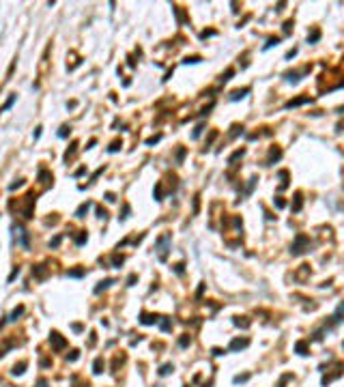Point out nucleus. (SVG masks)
<instances>
[{
	"label": "nucleus",
	"instance_id": "obj_1",
	"mask_svg": "<svg viewBox=\"0 0 344 387\" xmlns=\"http://www.w3.org/2000/svg\"><path fill=\"white\" fill-rule=\"evenodd\" d=\"M49 344H52L56 350H60V348H65V344H67V342H65V338H62L60 333L52 331V333H49Z\"/></svg>",
	"mask_w": 344,
	"mask_h": 387
},
{
	"label": "nucleus",
	"instance_id": "obj_2",
	"mask_svg": "<svg viewBox=\"0 0 344 387\" xmlns=\"http://www.w3.org/2000/svg\"><path fill=\"white\" fill-rule=\"evenodd\" d=\"M305 243H307V237H305V234H299V237H297V241H295V245H293V250H290V252H293V254H301V252H303V250H301V247H303V245H305Z\"/></svg>",
	"mask_w": 344,
	"mask_h": 387
},
{
	"label": "nucleus",
	"instance_id": "obj_3",
	"mask_svg": "<svg viewBox=\"0 0 344 387\" xmlns=\"http://www.w3.org/2000/svg\"><path fill=\"white\" fill-rule=\"evenodd\" d=\"M140 323L142 325H155V323H159V316H155V314H142Z\"/></svg>",
	"mask_w": 344,
	"mask_h": 387
},
{
	"label": "nucleus",
	"instance_id": "obj_4",
	"mask_svg": "<svg viewBox=\"0 0 344 387\" xmlns=\"http://www.w3.org/2000/svg\"><path fill=\"white\" fill-rule=\"evenodd\" d=\"M15 232H17L15 237L19 239V245H22V247H28V237H26V230H22V228H15Z\"/></svg>",
	"mask_w": 344,
	"mask_h": 387
},
{
	"label": "nucleus",
	"instance_id": "obj_5",
	"mask_svg": "<svg viewBox=\"0 0 344 387\" xmlns=\"http://www.w3.org/2000/svg\"><path fill=\"white\" fill-rule=\"evenodd\" d=\"M250 344V340H232L230 342V350H241V348H245Z\"/></svg>",
	"mask_w": 344,
	"mask_h": 387
},
{
	"label": "nucleus",
	"instance_id": "obj_6",
	"mask_svg": "<svg viewBox=\"0 0 344 387\" xmlns=\"http://www.w3.org/2000/svg\"><path fill=\"white\" fill-rule=\"evenodd\" d=\"M24 368H26V361H22V363H15V366H13V370H11V374H13V376H19V374H24Z\"/></svg>",
	"mask_w": 344,
	"mask_h": 387
},
{
	"label": "nucleus",
	"instance_id": "obj_7",
	"mask_svg": "<svg viewBox=\"0 0 344 387\" xmlns=\"http://www.w3.org/2000/svg\"><path fill=\"white\" fill-rule=\"evenodd\" d=\"M307 101H310V97H299V99H293V101H288V103H286V108H295V105L307 103Z\"/></svg>",
	"mask_w": 344,
	"mask_h": 387
},
{
	"label": "nucleus",
	"instance_id": "obj_8",
	"mask_svg": "<svg viewBox=\"0 0 344 387\" xmlns=\"http://www.w3.org/2000/svg\"><path fill=\"white\" fill-rule=\"evenodd\" d=\"M247 92H250V88H243V90H234V92L230 95V99H232V101H237V99H243V97H245Z\"/></svg>",
	"mask_w": 344,
	"mask_h": 387
},
{
	"label": "nucleus",
	"instance_id": "obj_9",
	"mask_svg": "<svg viewBox=\"0 0 344 387\" xmlns=\"http://www.w3.org/2000/svg\"><path fill=\"white\" fill-rule=\"evenodd\" d=\"M110 284H114V280H103V282H99V284L95 286V293H101V290H105Z\"/></svg>",
	"mask_w": 344,
	"mask_h": 387
},
{
	"label": "nucleus",
	"instance_id": "obj_10",
	"mask_svg": "<svg viewBox=\"0 0 344 387\" xmlns=\"http://www.w3.org/2000/svg\"><path fill=\"white\" fill-rule=\"evenodd\" d=\"M92 372H95V374H101V372H103V359H101V357L95 359V363H92Z\"/></svg>",
	"mask_w": 344,
	"mask_h": 387
},
{
	"label": "nucleus",
	"instance_id": "obj_11",
	"mask_svg": "<svg viewBox=\"0 0 344 387\" xmlns=\"http://www.w3.org/2000/svg\"><path fill=\"white\" fill-rule=\"evenodd\" d=\"M45 273H47V271L43 269L41 264H39V267H32V275H35V277H39V280H43V277H45Z\"/></svg>",
	"mask_w": 344,
	"mask_h": 387
},
{
	"label": "nucleus",
	"instance_id": "obj_12",
	"mask_svg": "<svg viewBox=\"0 0 344 387\" xmlns=\"http://www.w3.org/2000/svg\"><path fill=\"white\" fill-rule=\"evenodd\" d=\"M24 314V305H19V307H15L13 312H11V316H9V320H17V316H22Z\"/></svg>",
	"mask_w": 344,
	"mask_h": 387
},
{
	"label": "nucleus",
	"instance_id": "obj_13",
	"mask_svg": "<svg viewBox=\"0 0 344 387\" xmlns=\"http://www.w3.org/2000/svg\"><path fill=\"white\" fill-rule=\"evenodd\" d=\"M88 209H90V204H88V202H84V204H82L78 211H75V217H84V215L88 213Z\"/></svg>",
	"mask_w": 344,
	"mask_h": 387
},
{
	"label": "nucleus",
	"instance_id": "obj_14",
	"mask_svg": "<svg viewBox=\"0 0 344 387\" xmlns=\"http://www.w3.org/2000/svg\"><path fill=\"white\" fill-rule=\"evenodd\" d=\"M84 275V269H71L67 271V277H82Z\"/></svg>",
	"mask_w": 344,
	"mask_h": 387
},
{
	"label": "nucleus",
	"instance_id": "obj_15",
	"mask_svg": "<svg viewBox=\"0 0 344 387\" xmlns=\"http://www.w3.org/2000/svg\"><path fill=\"white\" fill-rule=\"evenodd\" d=\"M295 350H297L299 355H307V353H305V350H307V344H305V342H297Z\"/></svg>",
	"mask_w": 344,
	"mask_h": 387
},
{
	"label": "nucleus",
	"instance_id": "obj_16",
	"mask_svg": "<svg viewBox=\"0 0 344 387\" xmlns=\"http://www.w3.org/2000/svg\"><path fill=\"white\" fill-rule=\"evenodd\" d=\"M172 370H174V368H172V363H164V366H161V370H159V374H161V376H166V374H170Z\"/></svg>",
	"mask_w": 344,
	"mask_h": 387
},
{
	"label": "nucleus",
	"instance_id": "obj_17",
	"mask_svg": "<svg viewBox=\"0 0 344 387\" xmlns=\"http://www.w3.org/2000/svg\"><path fill=\"white\" fill-rule=\"evenodd\" d=\"M159 325H161V329H164V331H170V327H172L170 318H161V323H159Z\"/></svg>",
	"mask_w": 344,
	"mask_h": 387
},
{
	"label": "nucleus",
	"instance_id": "obj_18",
	"mask_svg": "<svg viewBox=\"0 0 344 387\" xmlns=\"http://www.w3.org/2000/svg\"><path fill=\"white\" fill-rule=\"evenodd\" d=\"M318 37H320V32H318V30H312V35H307V41L314 43V41H318Z\"/></svg>",
	"mask_w": 344,
	"mask_h": 387
},
{
	"label": "nucleus",
	"instance_id": "obj_19",
	"mask_svg": "<svg viewBox=\"0 0 344 387\" xmlns=\"http://www.w3.org/2000/svg\"><path fill=\"white\" fill-rule=\"evenodd\" d=\"M200 60H202L200 56H191V58H185L183 62H185V65H189V62H191V65H196V62H200Z\"/></svg>",
	"mask_w": 344,
	"mask_h": 387
},
{
	"label": "nucleus",
	"instance_id": "obj_20",
	"mask_svg": "<svg viewBox=\"0 0 344 387\" xmlns=\"http://www.w3.org/2000/svg\"><path fill=\"white\" fill-rule=\"evenodd\" d=\"M232 323H234L237 327H250V320H241V318H234Z\"/></svg>",
	"mask_w": 344,
	"mask_h": 387
},
{
	"label": "nucleus",
	"instance_id": "obj_21",
	"mask_svg": "<svg viewBox=\"0 0 344 387\" xmlns=\"http://www.w3.org/2000/svg\"><path fill=\"white\" fill-rule=\"evenodd\" d=\"M86 239H88V237H86V232H82V234H78V237H75V243H78V245H82V243H86Z\"/></svg>",
	"mask_w": 344,
	"mask_h": 387
},
{
	"label": "nucleus",
	"instance_id": "obj_22",
	"mask_svg": "<svg viewBox=\"0 0 344 387\" xmlns=\"http://www.w3.org/2000/svg\"><path fill=\"white\" fill-rule=\"evenodd\" d=\"M189 342H191V338L189 336H183L181 340H178V346H189Z\"/></svg>",
	"mask_w": 344,
	"mask_h": 387
},
{
	"label": "nucleus",
	"instance_id": "obj_23",
	"mask_svg": "<svg viewBox=\"0 0 344 387\" xmlns=\"http://www.w3.org/2000/svg\"><path fill=\"white\" fill-rule=\"evenodd\" d=\"M243 153H245V151H243V148H241V151H237V153H234V155H232V157H230V159H228V164H232V161H234V159H239V157H243Z\"/></svg>",
	"mask_w": 344,
	"mask_h": 387
},
{
	"label": "nucleus",
	"instance_id": "obj_24",
	"mask_svg": "<svg viewBox=\"0 0 344 387\" xmlns=\"http://www.w3.org/2000/svg\"><path fill=\"white\" fill-rule=\"evenodd\" d=\"M69 131H71V129L67 127V125H62V127H60V131H58V135H60V138H67V133H69Z\"/></svg>",
	"mask_w": 344,
	"mask_h": 387
},
{
	"label": "nucleus",
	"instance_id": "obj_25",
	"mask_svg": "<svg viewBox=\"0 0 344 387\" xmlns=\"http://www.w3.org/2000/svg\"><path fill=\"white\" fill-rule=\"evenodd\" d=\"M230 78H232V69H228V71H226V73H224V75H221L219 80H221V82H228Z\"/></svg>",
	"mask_w": 344,
	"mask_h": 387
},
{
	"label": "nucleus",
	"instance_id": "obj_26",
	"mask_svg": "<svg viewBox=\"0 0 344 387\" xmlns=\"http://www.w3.org/2000/svg\"><path fill=\"white\" fill-rule=\"evenodd\" d=\"M112 264H114V267H121V264H123V256H114L112 258Z\"/></svg>",
	"mask_w": 344,
	"mask_h": 387
},
{
	"label": "nucleus",
	"instance_id": "obj_27",
	"mask_svg": "<svg viewBox=\"0 0 344 387\" xmlns=\"http://www.w3.org/2000/svg\"><path fill=\"white\" fill-rule=\"evenodd\" d=\"M277 43H280V39H277V37H275V39H269V43L264 45V49H269V47H273V45H277Z\"/></svg>",
	"mask_w": 344,
	"mask_h": 387
},
{
	"label": "nucleus",
	"instance_id": "obj_28",
	"mask_svg": "<svg viewBox=\"0 0 344 387\" xmlns=\"http://www.w3.org/2000/svg\"><path fill=\"white\" fill-rule=\"evenodd\" d=\"M293 209H295V211H299V209H301V196H299V194L295 196V207H293Z\"/></svg>",
	"mask_w": 344,
	"mask_h": 387
},
{
	"label": "nucleus",
	"instance_id": "obj_29",
	"mask_svg": "<svg viewBox=\"0 0 344 387\" xmlns=\"http://www.w3.org/2000/svg\"><path fill=\"white\" fill-rule=\"evenodd\" d=\"M13 101H15V95H13V97H9V101H6V103L2 105V110H9V108L13 105Z\"/></svg>",
	"mask_w": 344,
	"mask_h": 387
},
{
	"label": "nucleus",
	"instance_id": "obj_30",
	"mask_svg": "<svg viewBox=\"0 0 344 387\" xmlns=\"http://www.w3.org/2000/svg\"><path fill=\"white\" fill-rule=\"evenodd\" d=\"M121 146H123V142H118V140H116V142H112V146H110V151L114 153V151H118Z\"/></svg>",
	"mask_w": 344,
	"mask_h": 387
},
{
	"label": "nucleus",
	"instance_id": "obj_31",
	"mask_svg": "<svg viewBox=\"0 0 344 387\" xmlns=\"http://www.w3.org/2000/svg\"><path fill=\"white\" fill-rule=\"evenodd\" d=\"M17 275H19V267H15V269H13V273L9 275V282H13V280H15Z\"/></svg>",
	"mask_w": 344,
	"mask_h": 387
},
{
	"label": "nucleus",
	"instance_id": "obj_32",
	"mask_svg": "<svg viewBox=\"0 0 344 387\" xmlns=\"http://www.w3.org/2000/svg\"><path fill=\"white\" fill-rule=\"evenodd\" d=\"M78 357H80V353H78V350H71V355H67V359H69V361H75Z\"/></svg>",
	"mask_w": 344,
	"mask_h": 387
},
{
	"label": "nucleus",
	"instance_id": "obj_33",
	"mask_svg": "<svg viewBox=\"0 0 344 387\" xmlns=\"http://www.w3.org/2000/svg\"><path fill=\"white\" fill-rule=\"evenodd\" d=\"M250 379V374H243V376H234V383H245Z\"/></svg>",
	"mask_w": 344,
	"mask_h": 387
},
{
	"label": "nucleus",
	"instance_id": "obj_34",
	"mask_svg": "<svg viewBox=\"0 0 344 387\" xmlns=\"http://www.w3.org/2000/svg\"><path fill=\"white\" fill-rule=\"evenodd\" d=\"M202 129H204V127H202V125H198V127L194 129V133H191V138H194V140H196V138H198V135H200V131H202Z\"/></svg>",
	"mask_w": 344,
	"mask_h": 387
},
{
	"label": "nucleus",
	"instance_id": "obj_35",
	"mask_svg": "<svg viewBox=\"0 0 344 387\" xmlns=\"http://www.w3.org/2000/svg\"><path fill=\"white\" fill-rule=\"evenodd\" d=\"M159 138H161V135H153V138H148V140H146V144L151 146V144H155V142H159Z\"/></svg>",
	"mask_w": 344,
	"mask_h": 387
},
{
	"label": "nucleus",
	"instance_id": "obj_36",
	"mask_svg": "<svg viewBox=\"0 0 344 387\" xmlns=\"http://www.w3.org/2000/svg\"><path fill=\"white\" fill-rule=\"evenodd\" d=\"M213 35H215V30H204L200 37H202V39H207V37H213Z\"/></svg>",
	"mask_w": 344,
	"mask_h": 387
},
{
	"label": "nucleus",
	"instance_id": "obj_37",
	"mask_svg": "<svg viewBox=\"0 0 344 387\" xmlns=\"http://www.w3.org/2000/svg\"><path fill=\"white\" fill-rule=\"evenodd\" d=\"M97 215H99V217H101V219H105V217H108V213H105V211H103V209H101V207H99V209H97Z\"/></svg>",
	"mask_w": 344,
	"mask_h": 387
},
{
	"label": "nucleus",
	"instance_id": "obj_38",
	"mask_svg": "<svg viewBox=\"0 0 344 387\" xmlns=\"http://www.w3.org/2000/svg\"><path fill=\"white\" fill-rule=\"evenodd\" d=\"M284 204H286V202H284L282 198H277V200H275V207H277V209H284Z\"/></svg>",
	"mask_w": 344,
	"mask_h": 387
},
{
	"label": "nucleus",
	"instance_id": "obj_39",
	"mask_svg": "<svg viewBox=\"0 0 344 387\" xmlns=\"http://www.w3.org/2000/svg\"><path fill=\"white\" fill-rule=\"evenodd\" d=\"M290 26H293V22H286L284 24V32H290Z\"/></svg>",
	"mask_w": 344,
	"mask_h": 387
},
{
	"label": "nucleus",
	"instance_id": "obj_40",
	"mask_svg": "<svg viewBox=\"0 0 344 387\" xmlns=\"http://www.w3.org/2000/svg\"><path fill=\"white\" fill-rule=\"evenodd\" d=\"M105 200H108V202H114L116 198H114V194H105Z\"/></svg>",
	"mask_w": 344,
	"mask_h": 387
},
{
	"label": "nucleus",
	"instance_id": "obj_41",
	"mask_svg": "<svg viewBox=\"0 0 344 387\" xmlns=\"http://www.w3.org/2000/svg\"><path fill=\"white\" fill-rule=\"evenodd\" d=\"M58 243H60V237H56V239H54V241H49V245H52V247H56V245H58Z\"/></svg>",
	"mask_w": 344,
	"mask_h": 387
},
{
	"label": "nucleus",
	"instance_id": "obj_42",
	"mask_svg": "<svg viewBox=\"0 0 344 387\" xmlns=\"http://www.w3.org/2000/svg\"><path fill=\"white\" fill-rule=\"evenodd\" d=\"M135 280H138L135 275H129V280H127V282H129V286H133V282H135Z\"/></svg>",
	"mask_w": 344,
	"mask_h": 387
},
{
	"label": "nucleus",
	"instance_id": "obj_43",
	"mask_svg": "<svg viewBox=\"0 0 344 387\" xmlns=\"http://www.w3.org/2000/svg\"><path fill=\"white\" fill-rule=\"evenodd\" d=\"M213 355H217V357H219V355H224V350H221V348H213Z\"/></svg>",
	"mask_w": 344,
	"mask_h": 387
}]
</instances>
